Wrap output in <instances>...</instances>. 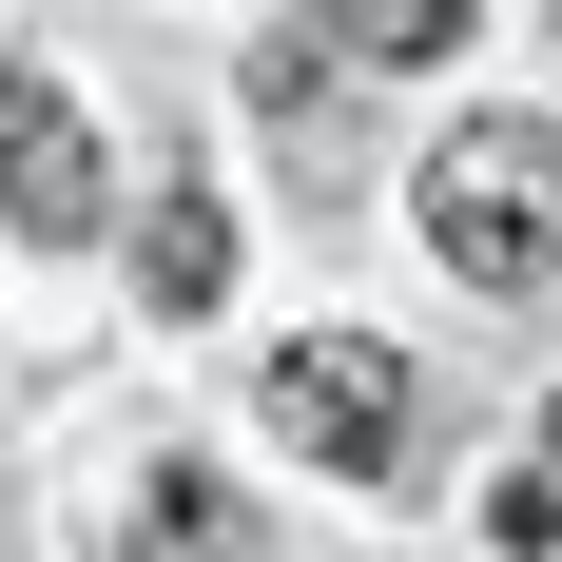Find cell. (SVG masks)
I'll list each match as a JSON object with an SVG mask.
<instances>
[{"label": "cell", "mask_w": 562, "mask_h": 562, "mask_svg": "<svg viewBox=\"0 0 562 562\" xmlns=\"http://www.w3.org/2000/svg\"><path fill=\"white\" fill-rule=\"evenodd\" d=\"M427 252H447V291H562V136L543 116H465L447 156H427Z\"/></svg>", "instance_id": "cell-1"}, {"label": "cell", "mask_w": 562, "mask_h": 562, "mask_svg": "<svg viewBox=\"0 0 562 562\" xmlns=\"http://www.w3.org/2000/svg\"><path fill=\"white\" fill-rule=\"evenodd\" d=\"M272 447H311V465H407V349L389 330H291L272 349Z\"/></svg>", "instance_id": "cell-2"}, {"label": "cell", "mask_w": 562, "mask_h": 562, "mask_svg": "<svg viewBox=\"0 0 562 562\" xmlns=\"http://www.w3.org/2000/svg\"><path fill=\"white\" fill-rule=\"evenodd\" d=\"M0 214L40 233V252H78V233L116 214V175H98V116L58 98L40 58H20V78H0Z\"/></svg>", "instance_id": "cell-3"}, {"label": "cell", "mask_w": 562, "mask_h": 562, "mask_svg": "<svg viewBox=\"0 0 562 562\" xmlns=\"http://www.w3.org/2000/svg\"><path fill=\"white\" fill-rule=\"evenodd\" d=\"M116 562H272V524H252V485H233V465H156Z\"/></svg>", "instance_id": "cell-4"}, {"label": "cell", "mask_w": 562, "mask_h": 562, "mask_svg": "<svg viewBox=\"0 0 562 562\" xmlns=\"http://www.w3.org/2000/svg\"><path fill=\"white\" fill-rule=\"evenodd\" d=\"M214 291H233V214H214V194H175V214H136V311H156V330H194Z\"/></svg>", "instance_id": "cell-5"}, {"label": "cell", "mask_w": 562, "mask_h": 562, "mask_svg": "<svg viewBox=\"0 0 562 562\" xmlns=\"http://www.w3.org/2000/svg\"><path fill=\"white\" fill-rule=\"evenodd\" d=\"M465 20L485 0H349V20H311V58H465Z\"/></svg>", "instance_id": "cell-6"}, {"label": "cell", "mask_w": 562, "mask_h": 562, "mask_svg": "<svg viewBox=\"0 0 562 562\" xmlns=\"http://www.w3.org/2000/svg\"><path fill=\"white\" fill-rule=\"evenodd\" d=\"M485 543H505V562H562V465H505V485H485Z\"/></svg>", "instance_id": "cell-7"}, {"label": "cell", "mask_w": 562, "mask_h": 562, "mask_svg": "<svg viewBox=\"0 0 562 562\" xmlns=\"http://www.w3.org/2000/svg\"><path fill=\"white\" fill-rule=\"evenodd\" d=\"M543 465H562V407H543Z\"/></svg>", "instance_id": "cell-8"}]
</instances>
